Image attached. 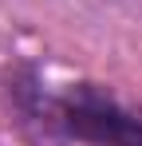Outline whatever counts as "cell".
<instances>
[{
  "label": "cell",
  "instance_id": "1",
  "mask_svg": "<svg viewBox=\"0 0 142 146\" xmlns=\"http://www.w3.org/2000/svg\"><path fill=\"white\" fill-rule=\"evenodd\" d=\"M63 122L75 138L95 142V146H142V122L95 91L71 95Z\"/></svg>",
  "mask_w": 142,
  "mask_h": 146
}]
</instances>
